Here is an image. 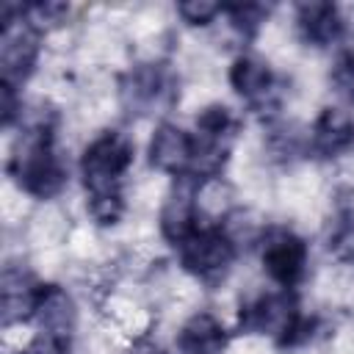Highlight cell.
Returning <instances> with one entry per match:
<instances>
[{"label":"cell","mask_w":354,"mask_h":354,"mask_svg":"<svg viewBox=\"0 0 354 354\" xmlns=\"http://www.w3.org/2000/svg\"><path fill=\"white\" fill-rule=\"evenodd\" d=\"M133 163V141L119 130L100 133L80 158L86 205L97 224H116L124 213V174Z\"/></svg>","instance_id":"cell-1"},{"label":"cell","mask_w":354,"mask_h":354,"mask_svg":"<svg viewBox=\"0 0 354 354\" xmlns=\"http://www.w3.org/2000/svg\"><path fill=\"white\" fill-rule=\"evenodd\" d=\"M8 174L14 183L36 196V199H53L66 185V166L55 147V113L39 111L36 119L22 130L11 149Z\"/></svg>","instance_id":"cell-2"},{"label":"cell","mask_w":354,"mask_h":354,"mask_svg":"<svg viewBox=\"0 0 354 354\" xmlns=\"http://www.w3.org/2000/svg\"><path fill=\"white\" fill-rule=\"evenodd\" d=\"M313 329H315V321L301 315L296 296L285 288L254 296L252 301L241 304V313H238V332L268 335L282 348L307 343L313 337Z\"/></svg>","instance_id":"cell-3"},{"label":"cell","mask_w":354,"mask_h":354,"mask_svg":"<svg viewBox=\"0 0 354 354\" xmlns=\"http://www.w3.org/2000/svg\"><path fill=\"white\" fill-rule=\"evenodd\" d=\"M194 136V160L185 177L196 185H205L207 180L218 177L227 166L232 141L238 136V119L227 105H207L196 116V133Z\"/></svg>","instance_id":"cell-4"},{"label":"cell","mask_w":354,"mask_h":354,"mask_svg":"<svg viewBox=\"0 0 354 354\" xmlns=\"http://www.w3.org/2000/svg\"><path fill=\"white\" fill-rule=\"evenodd\" d=\"M119 100L133 116L171 111L180 100V77L166 61H144L127 69L119 80Z\"/></svg>","instance_id":"cell-5"},{"label":"cell","mask_w":354,"mask_h":354,"mask_svg":"<svg viewBox=\"0 0 354 354\" xmlns=\"http://www.w3.org/2000/svg\"><path fill=\"white\" fill-rule=\"evenodd\" d=\"M180 266L207 288H216L227 279L235 263V238L221 224H199L191 235H185L177 246Z\"/></svg>","instance_id":"cell-6"},{"label":"cell","mask_w":354,"mask_h":354,"mask_svg":"<svg viewBox=\"0 0 354 354\" xmlns=\"http://www.w3.org/2000/svg\"><path fill=\"white\" fill-rule=\"evenodd\" d=\"M0 75L3 86L19 88L36 69L39 61V30L22 19L19 3H3L0 8Z\"/></svg>","instance_id":"cell-7"},{"label":"cell","mask_w":354,"mask_h":354,"mask_svg":"<svg viewBox=\"0 0 354 354\" xmlns=\"http://www.w3.org/2000/svg\"><path fill=\"white\" fill-rule=\"evenodd\" d=\"M260 263L279 288L290 290L307 274V243L290 227L271 224L260 235Z\"/></svg>","instance_id":"cell-8"},{"label":"cell","mask_w":354,"mask_h":354,"mask_svg":"<svg viewBox=\"0 0 354 354\" xmlns=\"http://www.w3.org/2000/svg\"><path fill=\"white\" fill-rule=\"evenodd\" d=\"M230 83L238 97L263 119H271L282 105V83L254 55H238L230 66Z\"/></svg>","instance_id":"cell-9"},{"label":"cell","mask_w":354,"mask_h":354,"mask_svg":"<svg viewBox=\"0 0 354 354\" xmlns=\"http://www.w3.org/2000/svg\"><path fill=\"white\" fill-rule=\"evenodd\" d=\"M44 288L28 268L11 263L3 271V282H0V313H3V324L11 326L17 321H28L36 315L39 301L44 296Z\"/></svg>","instance_id":"cell-10"},{"label":"cell","mask_w":354,"mask_h":354,"mask_svg":"<svg viewBox=\"0 0 354 354\" xmlns=\"http://www.w3.org/2000/svg\"><path fill=\"white\" fill-rule=\"evenodd\" d=\"M296 28H299L301 41L310 47H332L346 33L340 8L335 3H321V0L296 6Z\"/></svg>","instance_id":"cell-11"},{"label":"cell","mask_w":354,"mask_h":354,"mask_svg":"<svg viewBox=\"0 0 354 354\" xmlns=\"http://www.w3.org/2000/svg\"><path fill=\"white\" fill-rule=\"evenodd\" d=\"M194 160V136L177 124L163 122L149 141V163L166 174L185 177Z\"/></svg>","instance_id":"cell-12"},{"label":"cell","mask_w":354,"mask_h":354,"mask_svg":"<svg viewBox=\"0 0 354 354\" xmlns=\"http://www.w3.org/2000/svg\"><path fill=\"white\" fill-rule=\"evenodd\" d=\"M351 147H354V122L337 108H324L310 130L307 149L315 158L332 160V158H340L343 152H348Z\"/></svg>","instance_id":"cell-13"},{"label":"cell","mask_w":354,"mask_h":354,"mask_svg":"<svg viewBox=\"0 0 354 354\" xmlns=\"http://www.w3.org/2000/svg\"><path fill=\"white\" fill-rule=\"evenodd\" d=\"M177 348H180V354H224L227 329L210 313H196L180 329Z\"/></svg>","instance_id":"cell-14"},{"label":"cell","mask_w":354,"mask_h":354,"mask_svg":"<svg viewBox=\"0 0 354 354\" xmlns=\"http://www.w3.org/2000/svg\"><path fill=\"white\" fill-rule=\"evenodd\" d=\"M33 318L39 321V332L72 337V329H75V304H72V299L58 285H47Z\"/></svg>","instance_id":"cell-15"},{"label":"cell","mask_w":354,"mask_h":354,"mask_svg":"<svg viewBox=\"0 0 354 354\" xmlns=\"http://www.w3.org/2000/svg\"><path fill=\"white\" fill-rule=\"evenodd\" d=\"M221 14H227L230 25L243 39H252L260 30V25L266 22V17L271 14V6H263V3H227V6H221Z\"/></svg>","instance_id":"cell-16"},{"label":"cell","mask_w":354,"mask_h":354,"mask_svg":"<svg viewBox=\"0 0 354 354\" xmlns=\"http://www.w3.org/2000/svg\"><path fill=\"white\" fill-rule=\"evenodd\" d=\"M329 252H335L346 263H354V205L335 213L329 230Z\"/></svg>","instance_id":"cell-17"},{"label":"cell","mask_w":354,"mask_h":354,"mask_svg":"<svg viewBox=\"0 0 354 354\" xmlns=\"http://www.w3.org/2000/svg\"><path fill=\"white\" fill-rule=\"evenodd\" d=\"M69 14V6L64 3H53V0H39V3H22V19L36 28L39 33L47 30V28H55L64 22V17Z\"/></svg>","instance_id":"cell-18"},{"label":"cell","mask_w":354,"mask_h":354,"mask_svg":"<svg viewBox=\"0 0 354 354\" xmlns=\"http://www.w3.org/2000/svg\"><path fill=\"white\" fill-rule=\"evenodd\" d=\"M329 83L335 86V91L346 102L354 105V53L351 50H346V53L337 55V61H335V66L329 72Z\"/></svg>","instance_id":"cell-19"},{"label":"cell","mask_w":354,"mask_h":354,"mask_svg":"<svg viewBox=\"0 0 354 354\" xmlns=\"http://www.w3.org/2000/svg\"><path fill=\"white\" fill-rule=\"evenodd\" d=\"M177 11H180V17H183L188 25H207L216 14H221V6L205 3V0H188V3H180Z\"/></svg>","instance_id":"cell-20"},{"label":"cell","mask_w":354,"mask_h":354,"mask_svg":"<svg viewBox=\"0 0 354 354\" xmlns=\"http://www.w3.org/2000/svg\"><path fill=\"white\" fill-rule=\"evenodd\" d=\"M19 354H69V337L50 335V332H39Z\"/></svg>","instance_id":"cell-21"},{"label":"cell","mask_w":354,"mask_h":354,"mask_svg":"<svg viewBox=\"0 0 354 354\" xmlns=\"http://www.w3.org/2000/svg\"><path fill=\"white\" fill-rule=\"evenodd\" d=\"M19 111H22V102L17 97V88L0 83V119H3V127H11L14 119L19 116Z\"/></svg>","instance_id":"cell-22"},{"label":"cell","mask_w":354,"mask_h":354,"mask_svg":"<svg viewBox=\"0 0 354 354\" xmlns=\"http://www.w3.org/2000/svg\"><path fill=\"white\" fill-rule=\"evenodd\" d=\"M158 354H163V351H158Z\"/></svg>","instance_id":"cell-23"}]
</instances>
